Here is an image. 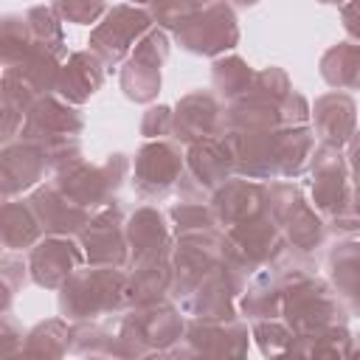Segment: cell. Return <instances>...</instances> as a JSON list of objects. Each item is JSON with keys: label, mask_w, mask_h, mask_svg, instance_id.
<instances>
[{"label": "cell", "mask_w": 360, "mask_h": 360, "mask_svg": "<svg viewBox=\"0 0 360 360\" xmlns=\"http://www.w3.org/2000/svg\"><path fill=\"white\" fill-rule=\"evenodd\" d=\"M129 270L118 264H87L76 267L59 287V312L70 323L96 321L101 315H121L127 301Z\"/></svg>", "instance_id": "cell-1"}, {"label": "cell", "mask_w": 360, "mask_h": 360, "mask_svg": "<svg viewBox=\"0 0 360 360\" xmlns=\"http://www.w3.org/2000/svg\"><path fill=\"white\" fill-rule=\"evenodd\" d=\"M183 335L186 318L169 298L127 307L118 321L121 357H166Z\"/></svg>", "instance_id": "cell-2"}, {"label": "cell", "mask_w": 360, "mask_h": 360, "mask_svg": "<svg viewBox=\"0 0 360 360\" xmlns=\"http://www.w3.org/2000/svg\"><path fill=\"white\" fill-rule=\"evenodd\" d=\"M172 34L183 51L217 59L239 45V20L231 0H194V11Z\"/></svg>", "instance_id": "cell-3"}, {"label": "cell", "mask_w": 360, "mask_h": 360, "mask_svg": "<svg viewBox=\"0 0 360 360\" xmlns=\"http://www.w3.org/2000/svg\"><path fill=\"white\" fill-rule=\"evenodd\" d=\"M127 172H129V158L115 152L98 166H93L82 158V160L70 163L68 169L56 172L53 183L73 202H79L90 211H98V208L115 202V194L127 180Z\"/></svg>", "instance_id": "cell-4"}, {"label": "cell", "mask_w": 360, "mask_h": 360, "mask_svg": "<svg viewBox=\"0 0 360 360\" xmlns=\"http://www.w3.org/2000/svg\"><path fill=\"white\" fill-rule=\"evenodd\" d=\"M267 214L273 217V222L281 228V233L287 236V242L304 253H312L315 248L323 245L326 236V219L318 214V208H312L304 197V191L295 183H267Z\"/></svg>", "instance_id": "cell-5"}, {"label": "cell", "mask_w": 360, "mask_h": 360, "mask_svg": "<svg viewBox=\"0 0 360 360\" xmlns=\"http://www.w3.org/2000/svg\"><path fill=\"white\" fill-rule=\"evenodd\" d=\"M309 177H312V202L318 214L326 219L329 228H335L340 219L352 217V172L349 160L340 155L338 146L318 143L309 160Z\"/></svg>", "instance_id": "cell-6"}, {"label": "cell", "mask_w": 360, "mask_h": 360, "mask_svg": "<svg viewBox=\"0 0 360 360\" xmlns=\"http://www.w3.org/2000/svg\"><path fill=\"white\" fill-rule=\"evenodd\" d=\"M248 321L233 318H191L186 335L174 343L166 357H245L250 343Z\"/></svg>", "instance_id": "cell-7"}, {"label": "cell", "mask_w": 360, "mask_h": 360, "mask_svg": "<svg viewBox=\"0 0 360 360\" xmlns=\"http://www.w3.org/2000/svg\"><path fill=\"white\" fill-rule=\"evenodd\" d=\"M149 28H155L149 8L135 6V3H118L90 31L87 45L107 68H115L132 53V48Z\"/></svg>", "instance_id": "cell-8"}, {"label": "cell", "mask_w": 360, "mask_h": 360, "mask_svg": "<svg viewBox=\"0 0 360 360\" xmlns=\"http://www.w3.org/2000/svg\"><path fill=\"white\" fill-rule=\"evenodd\" d=\"M233 158L222 135H208L186 146V172L177 183L180 200H205L214 194L217 186H222L228 177H233Z\"/></svg>", "instance_id": "cell-9"}, {"label": "cell", "mask_w": 360, "mask_h": 360, "mask_svg": "<svg viewBox=\"0 0 360 360\" xmlns=\"http://www.w3.org/2000/svg\"><path fill=\"white\" fill-rule=\"evenodd\" d=\"M186 172V152L172 138H155L146 141L135 152L132 166V183L135 194L141 200H163L169 191L177 188L180 177Z\"/></svg>", "instance_id": "cell-10"}, {"label": "cell", "mask_w": 360, "mask_h": 360, "mask_svg": "<svg viewBox=\"0 0 360 360\" xmlns=\"http://www.w3.org/2000/svg\"><path fill=\"white\" fill-rule=\"evenodd\" d=\"M169 59V37L163 28H149L121 68V90L135 104H149L160 93V68Z\"/></svg>", "instance_id": "cell-11"}, {"label": "cell", "mask_w": 360, "mask_h": 360, "mask_svg": "<svg viewBox=\"0 0 360 360\" xmlns=\"http://www.w3.org/2000/svg\"><path fill=\"white\" fill-rule=\"evenodd\" d=\"M79 245L84 250L87 264H129V242H127V219L118 202H110L93 211L90 222L79 231Z\"/></svg>", "instance_id": "cell-12"}, {"label": "cell", "mask_w": 360, "mask_h": 360, "mask_svg": "<svg viewBox=\"0 0 360 360\" xmlns=\"http://www.w3.org/2000/svg\"><path fill=\"white\" fill-rule=\"evenodd\" d=\"M82 129H84L82 110L76 104L65 101L62 96L48 93V96H39L31 104L17 138H28V141H37L42 146H53L59 141L79 138Z\"/></svg>", "instance_id": "cell-13"}, {"label": "cell", "mask_w": 360, "mask_h": 360, "mask_svg": "<svg viewBox=\"0 0 360 360\" xmlns=\"http://www.w3.org/2000/svg\"><path fill=\"white\" fill-rule=\"evenodd\" d=\"M233 172L250 180H278V129H225Z\"/></svg>", "instance_id": "cell-14"}, {"label": "cell", "mask_w": 360, "mask_h": 360, "mask_svg": "<svg viewBox=\"0 0 360 360\" xmlns=\"http://www.w3.org/2000/svg\"><path fill=\"white\" fill-rule=\"evenodd\" d=\"M51 174L48 149L37 141L17 138L3 143L0 152V194L3 200H14L17 194L34 188L39 180Z\"/></svg>", "instance_id": "cell-15"}, {"label": "cell", "mask_w": 360, "mask_h": 360, "mask_svg": "<svg viewBox=\"0 0 360 360\" xmlns=\"http://www.w3.org/2000/svg\"><path fill=\"white\" fill-rule=\"evenodd\" d=\"M82 262H87L82 245L62 233H45V239H39L28 253L31 281L42 290H59Z\"/></svg>", "instance_id": "cell-16"}, {"label": "cell", "mask_w": 360, "mask_h": 360, "mask_svg": "<svg viewBox=\"0 0 360 360\" xmlns=\"http://www.w3.org/2000/svg\"><path fill=\"white\" fill-rule=\"evenodd\" d=\"M222 112L225 110L219 107V98L214 93H205V90L186 93L172 107V135L169 138L177 141L180 146H188L200 138L222 135Z\"/></svg>", "instance_id": "cell-17"}, {"label": "cell", "mask_w": 360, "mask_h": 360, "mask_svg": "<svg viewBox=\"0 0 360 360\" xmlns=\"http://www.w3.org/2000/svg\"><path fill=\"white\" fill-rule=\"evenodd\" d=\"M264 200H267V183L250 180V177H242V174L228 177L208 197L211 211L217 217V225L222 231H228L231 225H236L242 219H250V217L267 211Z\"/></svg>", "instance_id": "cell-18"}, {"label": "cell", "mask_w": 360, "mask_h": 360, "mask_svg": "<svg viewBox=\"0 0 360 360\" xmlns=\"http://www.w3.org/2000/svg\"><path fill=\"white\" fill-rule=\"evenodd\" d=\"M228 239L242 250V256L253 264V267H267V264H273L287 248H290V242H287V236L281 233V228L273 222V217L267 214V211H262V214H256V217H250V219H242V222H236V225H231L228 231Z\"/></svg>", "instance_id": "cell-19"}, {"label": "cell", "mask_w": 360, "mask_h": 360, "mask_svg": "<svg viewBox=\"0 0 360 360\" xmlns=\"http://www.w3.org/2000/svg\"><path fill=\"white\" fill-rule=\"evenodd\" d=\"M39 225L45 233H62V236H79V231L90 222L93 211L73 202L70 197H65L56 183H45V186H37L28 197Z\"/></svg>", "instance_id": "cell-20"}, {"label": "cell", "mask_w": 360, "mask_h": 360, "mask_svg": "<svg viewBox=\"0 0 360 360\" xmlns=\"http://www.w3.org/2000/svg\"><path fill=\"white\" fill-rule=\"evenodd\" d=\"M309 121H312L318 143L343 149L357 129V104L349 93H340V90L323 93L315 98Z\"/></svg>", "instance_id": "cell-21"}, {"label": "cell", "mask_w": 360, "mask_h": 360, "mask_svg": "<svg viewBox=\"0 0 360 360\" xmlns=\"http://www.w3.org/2000/svg\"><path fill=\"white\" fill-rule=\"evenodd\" d=\"M236 298H239V292L233 290L225 267L219 264L211 273H205L188 290V295L180 298V307L191 318H233L236 315Z\"/></svg>", "instance_id": "cell-22"}, {"label": "cell", "mask_w": 360, "mask_h": 360, "mask_svg": "<svg viewBox=\"0 0 360 360\" xmlns=\"http://www.w3.org/2000/svg\"><path fill=\"white\" fill-rule=\"evenodd\" d=\"M104 68L107 65L93 51H73L62 62V70H59V79H56V96L82 107L84 101H90V96H96L101 90Z\"/></svg>", "instance_id": "cell-23"}, {"label": "cell", "mask_w": 360, "mask_h": 360, "mask_svg": "<svg viewBox=\"0 0 360 360\" xmlns=\"http://www.w3.org/2000/svg\"><path fill=\"white\" fill-rule=\"evenodd\" d=\"M127 267H129V281H127V301H129V307L160 301V298L172 295V278H174L172 253L146 256V259L129 262Z\"/></svg>", "instance_id": "cell-24"}, {"label": "cell", "mask_w": 360, "mask_h": 360, "mask_svg": "<svg viewBox=\"0 0 360 360\" xmlns=\"http://www.w3.org/2000/svg\"><path fill=\"white\" fill-rule=\"evenodd\" d=\"M127 242H129V262L174 250V233L169 231L163 214L152 205L135 208V214L127 219Z\"/></svg>", "instance_id": "cell-25"}, {"label": "cell", "mask_w": 360, "mask_h": 360, "mask_svg": "<svg viewBox=\"0 0 360 360\" xmlns=\"http://www.w3.org/2000/svg\"><path fill=\"white\" fill-rule=\"evenodd\" d=\"M59 70H62V59L59 56H53L45 48L31 45L17 62H11V65L3 68V76L11 79V82H17V84H22L25 90H31L39 98V96L56 93Z\"/></svg>", "instance_id": "cell-26"}, {"label": "cell", "mask_w": 360, "mask_h": 360, "mask_svg": "<svg viewBox=\"0 0 360 360\" xmlns=\"http://www.w3.org/2000/svg\"><path fill=\"white\" fill-rule=\"evenodd\" d=\"M278 104L281 101L250 87L245 96L228 101L222 112V132L225 129H278L284 127Z\"/></svg>", "instance_id": "cell-27"}, {"label": "cell", "mask_w": 360, "mask_h": 360, "mask_svg": "<svg viewBox=\"0 0 360 360\" xmlns=\"http://www.w3.org/2000/svg\"><path fill=\"white\" fill-rule=\"evenodd\" d=\"M281 281L273 267H262L253 273L248 281L245 292L239 295V312L245 321H267V318H281Z\"/></svg>", "instance_id": "cell-28"}, {"label": "cell", "mask_w": 360, "mask_h": 360, "mask_svg": "<svg viewBox=\"0 0 360 360\" xmlns=\"http://www.w3.org/2000/svg\"><path fill=\"white\" fill-rule=\"evenodd\" d=\"M42 225L28 200H3L0 208V239L6 250H25L34 248L42 236Z\"/></svg>", "instance_id": "cell-29"}, {"label": "cell", "mask_w": 360, "mask_h": 360, "mask_svg": "<svg viewBox=\"0 0 360 360\" xmlns=\"http://www.w3.org/2000/svg\"><path fill=\"white\" fill-rule=\"evenodd\" d=\"M73 326L68 318H48L39 321L34 329L25 332V343L20 357L25 360H59L70 352Z\"/></svg>", "instance_id": "cell-30"}, {"label": "cell", "mask_w": 360, "mask_h": 360, "mask_svg": "<svg viewBox=\"0 0 360 360\" xmlns=\"http://www.w3.org/2000/svg\"><path fill=\"white\" fill-rule=\"evenodd\" d=\"M326 264H329V281L349 309V304L360 295V242L357 239L335 242L329 248Z\"/></svg>", "instance_id": "cell-31"}, {"label": "cell", "mask_w": 360, "mask_h": 360, "mask_svg": "<svg viewBox=\"0 0 360 360\" xmlns=\"http://www.w3.org/2000/svg\"><path fill=\"white\" fill-rule=\"evenodd\" d=\"M315 152V129L309 124L278 127V174L287 180L301 177L309 169Z\"/></svg>", "instance_id": "cell-32"}, {"label": "cell", "mask_w": 360, "mask_h": 360, "mask_svg": "<svg viewBox=\"0 0 360 360\" xmlns=\"http://www.w3.org/2000/svg\"><path fill=\"white\" fill-rule=\"evenodd\" d=\"M321 76L335 90H360V42L346 39L323 51Z\"/></svg>", "instance_id": "cell-33"}, {"label": "cell", "mask_w": 360, "mask_h": 360, "mask_svg": "<svg viewBox=\"0 0 360 360\" xmlns=\"http://www.w3.org/2000/svg\"><path fill=\"white\" fill-rule=\"evenodd\" d=\"M253 76H256V70L236 53H228V56L222 53L211 65V84H214L217 96L228 98V101L245 96L253 87Z\"/></svg>", "instance_id": "cell-34"}, {"label": "cell", "mask_w": 360, "mask_h": 360, "mask_svg": "<svg viewBox=\"0 0 360 360\" xmlns=\"http://www.w3.org/2000/svg\"><path fill=\"white\" fill-rule=\"evenodd\" d=\"M25 22H28V31H31V39H34L37 48L51 51L59 59L70 56L68 53V39H65V31H62V17L53 11V6L28 8L25 11Z\"/></svg>", "instance_id": "cell-35"}, {"label": "cell", "mask_w": 360, "mask_h": 360, "mask_svg": "<svg viewBox=\"0 0 360 360\" xmlns=\"http://www.w3.org/2000/svg\"><path fill=\"white\" fill-rule=\"evenodd\" d=\"M349 346H352V332L346 329V323H335L326 326L315 335H304L295 338L290 346V354H301V357H349Z\"/></svg>", "instance_id": "cell-36"}, {"label": "cell", "mask_w": 360, "mask_h": 360, "mask_svg": "<svg viewBox=\"0 0 360 360\" xmlns=\"http://www.w3.org/2000/svg\"><path fill=\"white\" fill-rule=\"evenodd\" d=\"M70 352L82 357H121L118 332H110L96 321H79L73 323Z\"/></svg>", "instance_id": "cell-37"}, {"label": "cell", "mask_w": 360, "mask_h": 360, "mask_svg": "<svg viewBox=\"0 0 360 360\" xmlns=\"http://www.w3.org/2000/svg\"><path fill=\"white\" fill-rule=\"evenodd\" d=\"M250 335L259 346V352L264 357H278V354H290V346L295 340V332L290 329V323L284 318H267V321H253L250 323Z\"/></svg>", "instance_id": "cell-38"}, {"label": "cell", "mask_w": 360, "mask_h": 360, "mask_svg": "<svg viewBox=\"0 0 360 360\" xmlns=\"http://www.w3.org/2000/svg\"><path fill=\"white\" fill-rule=\"evenodd\" d=\"M31 45H34V39H31L25 14H6L3 22H0V59H3V68L17 62Z\"/></svg>", "instance_id": "cell-39"}, {"label": "cell", "mask_w": 360, "mask_h": 360, "mask_svg": "<svg viewBox=\"0 0 360 360\" xmlns=\"http://www.w3.org/2000/svg\"><path fill=\"white\" fill-rule=\"evenodd\" d=\"M169 217L174 222V233L194 231V228H214L217 225V217L211 211V202H205V200H180V202L172 205Z\"/></svg>", "instance_id": "cell-40"}, {"label": "cell", "mask_w": 360, "mask_h": 360, "mask_svg": "<svg viewBox=\"0 0 360 360\" xmlns=\"http://www.w3.org/2000/svg\"><path fill=\"white\" fill-rule=\"evenodd\" d=\"M28 276H31L28 264H25L20 256H14L11 250L0 259V281H3V309H0V312H8L14 292H20V290L25 287Z\"/></svg>", "instance_id": "cell-41"}, {"label": "cell", "mask_w": 360, "mask_h": 360, "mask_svg": "<svg viewBox=\"0 0 360 360\" xmlns=\"http://www.w3.org/2000/svg\"><path fill=\"white\" fill-rule=\"evenodd\" d=\"M53 11L73 25H90L107 14V0H53Z\"/></svg>", "instance_id": "cell-42"}, {"label": "cell", "mask_w": 360, "mask_h": 360, "mask_svg": "<svg viewBox=\"0 0 360 360\" xmlns=\"http://www.w3.org/2000/svg\"><path fill=\"white\" fill-rule=\"evenodd\" d=\"M146 8H149V14H152V20H155L158 28L174 31L194 11V0H155Z\"/></svg>", "instance_id": "cell-43"}, {"label": "cell", "mask_w": 360, "mask_h": 360, "mask_svg": "<svg viewBox=\"0 0 360 360\" xmlns=\"http://www.w3.org/2000/svg\"><path fill=\"white\" fill-rule=\"evenodd\" d=\"M253 90H259V93H264V96H270V98L281 101V98L292 90V82H290L287 70H281V68L270 65V68L256 70V76H253Z\"/></svg>", "instance_id": "cell-44"}, {"label": "cell", "mask_w": 360, "mask_h": 360, "mask_svg": "<svg viewBox=\"0 0 360 360\" xmlns=\"http://www.w3.org/2000/svg\"><path fill=\"white\" fill-rule=\"evenodd\" d=\"M141 135L155 141V138H169L172 135V107L166 104H158V107H149L141 118Z\"/></svg>", "instance_id": "cell-45"}, {"label": "cell", "mask_w": 360, "mask_h": 360, "mask_svg": "<svg viewBox=\"0 0 360 360\" xmlns=\"http://www.w3.org/2000/svg\"><path fill=\"white\" fill-rule=\"evenodd\" d=\"M278 110H281V124H284V127L309 124V115H312V104H309L298 90H290V93L281 98Z\"/></svg>", "instance_id": "cell-46"}, {"label": "cell", "mask_w": 360, "mask_h": 360, "mask_svg": "<svg viewBox=\"0 0 360 360\" xmlns=\"http://www.w3.org/2000/svg\"><path fill=\"white\" fill-rule=\"evenodd\" d=\"M22 343H25L22 326L8 312H3V318H0V357H14V354L20 357Z\"/></svg>", "instance_id": "cell-47"}, {"label": "cell", "mask_w": 360, "mask_h": 360, "mask_svg": "<svg viewBox=\"0 0 360 360\" xmlns=\"http://www.w3.org/2000/svg\"><path fill=\"white\" fill-rule=\"evenodd\" d=\"M340 20H343L346 34L354 42H360V0H343L340 3Z\"/></svg>", "instance_id": "cell-48"}, {"label": "cell", "mask_w": 360, "mask_h": 360, "mask_svg": "<svg viewBox=\"0 0 360 360\" xmlns=\"http://www.w3.org/2000/svg\"><path fill=\"white\" fill-rule=\"evenodd\" d=\"M346 146H349V155H346V160H349L352 183H357V180H360V129H354V135H352V141H349Z\"/></svg>", "instance_id": "cell-49"}, {"label": "cell", "mask_w": 360, "mask_h": 360, "mask_svg": "<svg viewBox=\"0 0 360 360\" xmlns=\"http://www.w3.org/2000/svg\"><path fill=\"white\" fill-rule=\"evenodd\" d=\"M352 208L357 211V217H360V180L352 186Z\"/></svg>", "instance_id": "cell-50"}, {"label": "cell", "mask_w": 360, "mask_h": 360, "mask_svg": "<svg viewBox=\"0 0 360 360\" xmlns=\"http://www.w3.org/2000/svg\"><path fill=\"white\" fill-rule=\"evenodd\" d=\"M349 357H360V335H352V346H349Z\"/></svg>", "instance_id": "cell-51"}, {"label": "cell", "mask_w": 360, "mask_h": 360, "mask_svg": "<svg viewBox=\"0 0 360 360\" xmlns=\"http://www.w3.org/2000/svg\"><path fill=\"white\" fill-rule=\"evenodd\" d=\"M233 6H242V8H248V6H256L259 0H231Z\"/></svg>", "instance_id": "cell-52"}, {"label": "cell", "mask_w": 360, "mask_h": 360, "mask_svg": "<svg viewBox=\"0 0 360 360\" xmlns=\"http://www.w3.org/2000/svg\"><path fill=\"white\" fill-rule=\"evenodd\" d=\"M129 3H135V6H152L155 0H129Z\"/></svg>", "instance_id": "cell-53"}, {"label": "cell", "mask_w": 360, "mask_h": 360, "mask_svg": "<svg viewBox=\"0 0 360 360\" xmlns=\"http://www.w3.org/2000/svg\"><path fill=\"white\" fill-rule=\"evenodd\" d=\"M318 3H329V6H340L343 0H318Z\"/></svg>", "instance_id": "cell-54"}]
</instances>
